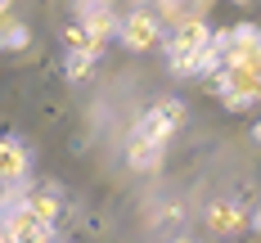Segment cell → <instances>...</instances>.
Returning a JSON list of instances; mask_svg holds the SVG:
<instances>
[{
    "label": "cell",
    "mask_w": 261,
    "mask_h": 243,
    "mask_svg": "<svg viewBox=\"0 0 261 243\" xmlns=\"http://www.w3.org/2000/svg\"><path fill=\"white\" fill-rule=\"evenodd\" d=\"M212 86H216L225 108L243 113V108H252L261 99V68L257 63H221L212 72Z\"/></svg>",
    "instance_id": "6da1fadb"
},
{
    "label": "cell",
    "mask_w": 261,
    "mask_h": 243,
    "mask_svg": "<svg viewBox=\"0 0 261 243\" xmlns=\"http://www.w3.org/2000/svg\"><path fill=\"white\" fill-rule=\"evenodd\" d=\"M0 230H5V239H9V243H50L54 239L50 225H41V221L23 207V189L9 194V198L0 203Z\"/></svg>",
    "instance_id": "7a4b0ae2"
},
{
    "label": "cell",
    "mask_w": 261,
    "mask_h": 243,
    "mask_svg": "<svg viewBox=\"0 0 261 243\" xmlns=\"http://www.w3.org/2000/svg\"><path fill=\"white\" fill-rule=\"evenodd\" d=\"M180 126H185V104H180V99H167V104H153V108H149V113L135 122V131H130V135L153 140V144H167Z\"/></svg>",
    "instance_id": "3957f363"
},
{
    "label": "cell",
    "mask_w": 261,
    "mask_h": 243,
    "mask_svg": "<svg viewBox=\"0 0 261 243\" xmlns=\"http://www.w3.org/2000/svg\"><path fill=\"white\" fill-rule=\"evenodd\" d=\"M207 41H212L207 18H185V23H176V27H171V36H167V63L194 59L198 50H207Z\"/></svg>",
    "instance_id": "277c9868"
},
{
    "label": "cell",
    "mask_w": 261,
    "mask_h": 243,
    "mask_svg": "<svg viewBox=\"0 0 261 243\" xmlns=\"http://www.w3.org/2000/svg\"><path fill=\"white\" fill-rule=\"evenodd\" d=\"M117 41H122L126 50H153L158 41H162V23H158V14L135 9V14H126V18H117Z\"/></svg>",
    "instance_id": "5b68a950"
},
{
    "label": "cell",
    "mask_w": 261,
    "mask_h": 243,
    "mask_svg": "<svg viewBox=\"0 0 261 243\" xmlns=\"http://www.w3.org/2000/svg\"><path fill=\"white\" fill-rule=\"evenodd\" d=\"M23 207L41 225H50L54 230V221H59V212H63V203H59V194H54V185H36V189H23Z\"/></svg>",
    "instance_id": "8992f818"
},
{
    "label": "cell",
    "mask_w": 261,
    "mask_h": 243,
    "mask_svg": "<svg viewBox=\"0 0 261 243\" xmlns=\"http://www.w3.org/2000/svg\"><path fill=\"white\" fill-rule=\"evenodd\" d=\"M27 171V144L14 135H0V185H14Z\"/></svg>",
    "instance_id": "52a82bcc"
},
{
    "label": "cell",
    "mask_w": 261,
    "mask_h": 243,
    "mask_svg": "<svg viewBox=\"0 0 261 243\" xmlns=\"http://www.w3.org/2000/svg\"><path fill=\"white\" fill-rule=\"evenodd\" d=\"M207 225L216 230V234H230V230L243 225V207H239L234 198H221V203H212V207H207Z\"/></svg>",
    "instance_id": "ba28073f"
},
{
    "label": "cell",
    "mask_w": 261,
    "mask_h": 243,
    "mask_svg": "<svg viewBox=\"0 0 261 243\" xmlns=\"http://www.w3.org/2000/svg\"><path fill=\"white\" fill-rule=\"evenodd\" d=\"M162 149H167V144H153V140H140V135H130L126 162H130V167H140V171H149V167H158V162H162Z\"/></svg>",
    "instance_id": "9c48e42d"
},
{
    "label": "cell",
    "mask_w": 261,
    "mask_h": 243,
    "mask_svg": "<svg viewBox=\"0 0 261 243\" xmlns=\"http://www.w3.org/2000/svg\"><path fill=\"white\" fill-rule=\"evenodd\" d=\"M77 23L86 27L99 45H104L108 36H117V14H113V9H90V14H77Z\"/></svg>",
    "instance_id": "30bf717a"
},
{
    "label": "cell",
    "mask_w": 261,
    "mask_h": 243,
    "mask_svg": "<svg viewBox=\"0 0 261 243\" xmlns=\"http://www.w3.org/2000/svg\"><path fill=\"white\" fill-rule=\"evenodd\" d=\"M63 45H68V54H90V59H99V50H104V45H99V41H95V36H90L81 23H68V32H63Z\"/></svg>",
    "instance_id": "8fae6325"
},
{
    "label": "cell",
    "mask_w": 261,
    "mask_h": 243,
    "mask_svg": "<svg viewBox=\"0 0 261 243\" xmlns=\"http://www.w3.org/2000/svg\"><path fill=\"white\" fill-rule=\"evenodd\" d=\"M27 41H32L27 23H18V18H5L0 23V50H23Z\"/></svg>",
    "instance_id": "7c38bea8"
},
{
    "label": "cell",
    "mask_w": 261,
    "mask_h": 243,
    "mask_svg": "<svg viewBox=\"0 0 261 243\" xmlns=\"http://www.w3.org/2000/svg\"><path fill=\"white\" fill-rule=\"evenodd\" d=\"M95 72V59L90 54H68V81H86Z\"/></svg>",
    "instance_id": "4fadbf2b"
},
{
    "label": "cell",
    "mask_w": 261,
    "mask_h": 243,
    "mask_svg": "<svg viewBox=\"0 0 261 243\" xmlns=\"http://www.w3.org/2000/svg\"><path fill=\"white\" fill-rule=\"evenodd\" d=\"M90 9H113V0H77V14H90Z\"/></svg>",
    "instance_id": "5bb4252c"
},
{
    "label": "cell",
    "mask_w": 261,
    "mask_h": 243,
    "mask_svg": "<svg viewBox=\"0 0 261 243\" xmlns=\"http://www.w3.org/2000/svg\"><path fill=\"white\" fill-rule=\"evenodd\" d=\"M248 225H252V230H257V234H261V203H257V212L248 216Z\"/></svg>",
    "instance_id": "9a60e30c"
},
{
    "label": "cell",
    "mask_w": 261,
    "mask_h": 243,
    "mask_svg": "<svg viewBox=\"0 0 261 243\" xmlns=\"http://www.w3.org/2000/svg\"><path fill=\"white\" fill-rule=\"evenodd\" d=\"M5 14H9V0H0V23H5Z\"/></svg>",
    "instance_id": "2e32d148"
},
{
    "label": "cell",
    "mask_w": 261,
    "mask_h": 243,
    "mask_svg": "<svg viewBox=\"0 0 261 243\" xmlns=\"http://www.w3.org/2000/svg\"><path fill=\"white\" fill-rule=\"evenodd\" d=\"M153 5H162V14H167V9H171V5H176V0H153Z\"/></svg>",
    "instance_id": "e0dca14e"
},
{
    "label": "cell",
    "mask_w": 261,
    "mask_h": 243,
    "mask_svg": "<svg viewBox=\"0 0 261 243\" xmlns=\"http://www.w3.org/2000/svg\"><path fill=\"white\" fill-rule=\"evenodd\" d=\"M50 243H68V239H59V234H54V239H50Z\"/></svg>",
    "instance_id": "ac0fdd59"
},
{
    "label": "cell",
    "mask_w": 261,
    "mask_h": 243,
    "mask_svg": "<svg viewBox=\"0 0 261 243\" xmlns=\"http://www.w3.org/2000/svg\"><path fill=\"white\" fill-rule=\"evenodd\" d=\"M234 5H252V0H234Z\"/></svg>",
    "instance_id": "d6986e66"
},
{
    "label": "cell",
    "mask_w": 261,
    "mask_h": 243,
    "mask_svg": "<svg viewBox=\"0 0 261 243\" xmlns=\"http://www.w3.org/2000/svg\"><path fill=\"white\" fill-rule=\"evenodd\" d=\"M0 243H9V239H5V230H0Z\"/></svg>",
    "instance_id": "ffe728a7"
},
{
    "label": "cell",
    "mask_w": 261,
    "mask_h": 243,
    "mask_svg": "<svg viewBox=\"0 0 261 243\" xmlns=\"http://www.w3.org/2000/svg\"><path fill=\"white\" fill-rule=\"evenodd\" d=\"M176 243H194V239H176Z\"/></svg>",
    "instance_id": "44dd1931"
},
{
    "label": "cell",
    "mask_w": 261,
    "mask_h": 243,
    "mask_svg": "<svg viewBox=\"0 0 261 243\" xmlns=\"http://www.w3.org/2000/svg\"><path fill=\"white\" fill-rule=\"evenodd\" d=\"M207 5H212V0H207Z\"/></svg>",
    "instance_id": "7402d4cb"
}]
</instances>
